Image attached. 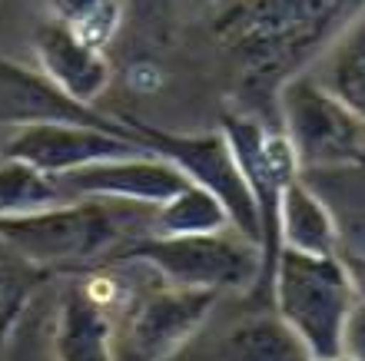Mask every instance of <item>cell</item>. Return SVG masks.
<instances>
[{
  "label": "cell",
  "mask_w": 365,
  "mask_h": 361,
  "mask_svg": "<svg viewBox=\"0 0 365 361\" xmlns=\"http://www.w3.org/2000/svg\"><path fill=\"white\" fill-rule=\"evenodd\" d=\"M309 73L365 123V7L326 47Z\"/></svg>",
  "instance_id": "obj_15"
},
{
  "label": "cell",
  "mask_w": 365,
  "mask_h": 361,
  "mask_svg": "<svg viewBox=\"0 0 365 361\" xmlns=\"http://www.w3.org/2000/svg\"><path fill=\"white\" fill-rule=\"evenodd\" d=\"M276 315L302 338L316 361L342 358V328L359 302L356 282L339 256H302L282 248L269 272Z\"/></svg>",
  "instance_id": "obj_2"
},
{
  "label": "cell",
  "mask_w": 365,
  "mask_h": 361,
  "mask_svg": "<svg viewBox=\"0 0 365 361\" xmlns=\"http://www.w3.org/2000/svg\"><path fill=\"white\" fill-rule=\"evenodd\" d=\"M120 123L133 133L136 143H143L150 152L170 159L190 182L210 189L226 206L232 229L246 242L259 246V252H262L259 212H256L250 186L242 179L240 162H236V156H232L230 143H226V136L220 130H212V133H173V130L140 123L133 116H120Z\"/></svg>",
  "instance_id": "obj_6"
},
{
  "label": "cell",
  "mask_w": 365,
  "mask_h": 361,
  "mask_svg": "<svg viewBox=\"0 0 365 361\" xmlns=\"http://www.w3.org/2000/svg\"><path fill=\"white\" fill-rule=\"evenodd\" d=\"M110 288L106 278L70 286L53 328V361H116Z\"/></svg>",
  "instance_id": "obj_12"
},
{
  "label": "cell",
  "mask_w": 365,
  "mask_h": 361,
  "mask_svg": "<svg viewBox=\"0 0 365 361\" xmlns=\"http://www.w3.org/2000/svg\"><path fill=\"white\" fill-rule=\"evenodd\" d=\"M220 295L163 286L136 298L123 315L120 345L130 361H170L200 335Z\"/></svg>",
  "instance_id": "obj_9"
},
{
  "label": "cell",
  "mask_w": 365,
  "mask_h": 361,
  "mask_svg": "<svg viewBox=\"0 0 365 361\" xmlns=\"http://www.w3.org/2000/svg\"><path fill=\"white\" fill-rule=\"evenodd\" d=\"M220 133L226 136L232 156L240 162V172L252 192L256 212L262 222V282H269V272L279 256V199L289 182L302 176L296 152L282 136L279 123L262 120L252 110H232L222 116Z\"/></svg>",
  "instance_id": "obj_7"
},
{
  "label": "cell",
  "mask_w": 365,
  "mask_h": 361,
  "mask_svg": "<svg viewBox=\"0 0 365 361\" xmlns=\"http://www.w3.org/2000/svg\"><path fill=\"white\" fill-rule=\"evenodd\" d=\"M34 53H37V73L77 106H93L113 80L106 50L80 40L77 33L60 27L57 20L40 23L34 33Z\"/></svg>",
  "instance_id": "obj_11"
},
{
  "label": "cell",
  "mask_w": 365,
  "mask_h": 361,
  "mask_svg": "<svg viewBox=\"0 0 365 361\" xmlns=\"http://www.w3.org/2000/svg\"><path fill=\"white\" fill-rule=\"evenodd\" d=\"M365 0H240L212 27L256 100L276 96L289 76L316 63Z\"/></svg>",
  "instance_id": "obj_1"
},
{
  "label": "cell",
  "mask_w": 365,
  "mask_h": 361,
  "mask_svg": "<svg viewBox=\"0 0 365 361\" xmlns=\"http://www.w3.org/2000/svg\"><path fill=\"white\" fill-rule=\"evenodd\" d=\"M272 100L276 123L296 152L302 176L352 169L365 162V123L309 70L289 76Z\"/></svg>",
  "instance_id": "obj_5"
},
{
  "label": "cell",
  "mask_w": 365,
  "mask_h": 361,
  "mask_svg": "<svg viewBox=\"0 0 365 361\" xmlns=\"http://www.w3.org/2000/svg\"><path fill=\"white\" fill-rule=\"evenodd\" d=\"M150 152L136 143L133 133L120 120H37L14 130L4 146V159H20L47 176H67V172L87 169L96 162Z\"/></svg>",
  "instance_id": "obj_8"
},
{
  "label": "cell",
  "mask_w": 365,
  "mask_h": 361,
  "mask_svg": "<svg viewBox=\"0 0 365 361\" xmlns=\"http://www.w3.org/2000/svg\"><path fill=\"white\" fill-rule=\"evenodd\" d=\"M123 202L73 199L17 219H0V246L37 268H73L133 242Z\"/></svg>",
  "instance_id": "obj_3"
},
{
  "label": "cell",
  "mask_w": 365,
  "mask_h": 361,
  "mask_svg": "<svg viewBox=\"0 0 365 361\" xmlns=\"http://www.w3.org/2000/svg\"><path fill=\"white\" fill-rule=\"evenodd\" d=\"M37 120H106L90 106L70 103L30 67L0 57V123H37Z\"/></svg>",
  "instance_id": "obj_14"
},
{
  "label": "cell",
  "mask_w": 365,
  "mask_h": 361,
  "mask_svg": "<svg viewBox=\"0 0 365 361\" xmlns=\"http://www.w3.org/2000/svg\"><path fill=\"white\" fill-rule=\"evenodd\" d=\"M342 258H346L349 276H352V282H356L359 298H365V256H349V252H342Z\"/></svg>",
  "instance_id": "obj_22"
},
{
  "label": "cell",
  "mask_w": 365,
  "mask_h": 361,
  "mask_svg": "<svg viewBox=\"0 0 365 361\" xmlns=\"http://www.w3.org/2000/svg\"><path fill=\"white\" fill-rule=\"evenodd\" d=\"M276 226L279 252L282 248H292L302 256H339L342 252V232H339L336 212L306 176H296L282 189Z\"/></svg>",
  "instance_id": "obj_13"
},
{
  "label": "cell",
  "mask_w": 365,
  "mask_h": 361,
  "mask_svg": "<svg viewBox=\"0 0 365 361\" xmlns=\"http://www.w3.org/2000/svg\"><path fill=\"white\" fill-rule=\"evenodd\" d=\"M47 10L50 20L100 50L110 47L123 23V0H47Z\"/></svg>",
  "instance_id": "obj_20"
},
{
  "label": "cell",
  "mask_w": 365,
  "mask_h": 361,
  "mask_svg": "<svg viewBox=\"0 0 365 361\" xmlns=\"http://www.w3.org/2000/svg\"><path fill=\"white\" fill-rule=\"evenodd\" d=\"M342 361H365V298L352 305L342 328Z\"/></svg>",
  "instance_id": "obj_21"
},
{
  "label": "cell",
  "mask_w": 365,
  "mask_h": 361,
  "mask_svg": "<svg viewBox=\"0 0 365 361\" xmlns=\"http://www.w3.org/2000/svg\"><path fill=\"white\" fill-rule=\"evenodd\" d=\"M312 186H329L319 189L326 196L339 219V232H342V252L349 256H365V162L352 169L339 172H316L306 176Z\"/></svg>",
  "instance_id": "obj_18"
},
{
  "label": "cell",
  "mask_w": 365,
  "mask_h": 361,
  "mask_svg": "<svg viewBox=\"0 0 365 361\" xmlns=\"http://www.w3.org/2000/svg\"><path fill=\"white\" fill-rule=\"evenodd\" d=\"M220 361H316L279 315H259L236 325L222 342Z\"/></svg>",
  "instance_id": "obj_16"
},
{
  "label": "cell",
  "mask_w": 365,
  "mask_h": 361,
  "mask_svg": "<svg viewBox=\"0 0 365 361\" xmlns=\"http://www.w3.org/2000/svg\"><path fill=\"white\" fill-rule=\"evenodd\" d=\"M60 202L73 199H67L57 176H47V172L34 169L20 159L0 162V219L30 216V212L50 209Z\"/></svg>",
  "instance_id": "obj_19"
},
{
  "label": "cell",
  "mask_w": 365,
  "mask_h": 361,
  "mask_svg": "<svg viewBox=\"0 0 365 361\" xmlns=\"http://www.w3.org/2000/svg\"><path fill=\"white\" fill-rule=\"evenodd\" d=\"M150 212H153L150 216L153 229L146 236H212V232L232 229L226 206L196 182H186L173 199H166Z\"/></svg>",
  "instance_id": "obj_17"
},
{
  "label": "cell",
  "mask_w": 365,
  "mask_h": 361,
  "mask_svg": "<svg viewBox=\"0 0 365 361\" xmlns=\"http://www.w3.org/2000/svg\"><path fill=\"white\" fill-rule=\"evenodd\" d=\"M57 179L67 192V199H103L123 202V206H143V209L163 206L190 182L173 162L156 152H133V156L106 159L87 166V169L57 176Z\"/></svg>",
  "instance_id": "obj_10"
},
{
  "label": "cell",
  "mask_w": 365,
  "mask_h": 361,
  "mask_svg": "<svg viewBox=\"0 0 365 361\" xmlns=\"http://www.w3.org/2000/svg\"><path fill=\"white\" fill-rule=\"evenodd\" d=\"M336 361H342V358H336Z\"/></svg>",
  "instance_id": "obj_23"
},
{
  "label": "cell",
  "mask_w": 365,
  "mask_h": 361,
  "mask_svg": "<svg viewBox=\"0 0 365 361\" xmlns=\"http://www.w3.org/2000/svg\"><path fill=\"white\" fill-rule=\"evenodd\" d=\"M116 262L150 268L163 286L240 295L262 282V252L236 232L212 236H140L116 248Z\"/></svg>",
  "instance_id": "obj_4"
}]
</instances>
